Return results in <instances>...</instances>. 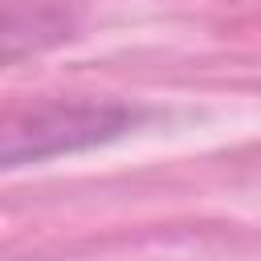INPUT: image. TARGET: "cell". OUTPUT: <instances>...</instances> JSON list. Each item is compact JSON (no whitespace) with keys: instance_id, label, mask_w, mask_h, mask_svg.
<instances>
[{"instance_id":"2","label":"cell","mask_w":261,"mask_h":261,"mask_svg":"<svg viewBox=\"0 0 261 261\" xmlns=\"http://www.w3.org/2000/svg\"><path fill=\"white\" fill-rule=\"evenodd\" d=\"M65 29H69V20L57 8L8 4V8H0V61L33 53V49H45V45L61 41Z\"/></svg>"},{"instance_id":"1","label":"cell","mask_w":261,"mask_h":261,"mask_svg":"<svg viewBox=\"0 0 261 261\" xmlns=\"http://www.w3.org/2000/svg\"><path fill=\"white\" fill-rule=\"evenodd\" d=\"M130 118L135 114L114 102H69V106H45V110L8 118L0 122V167L102 143L126 130Z\"/></svg>"}]
</instances>
